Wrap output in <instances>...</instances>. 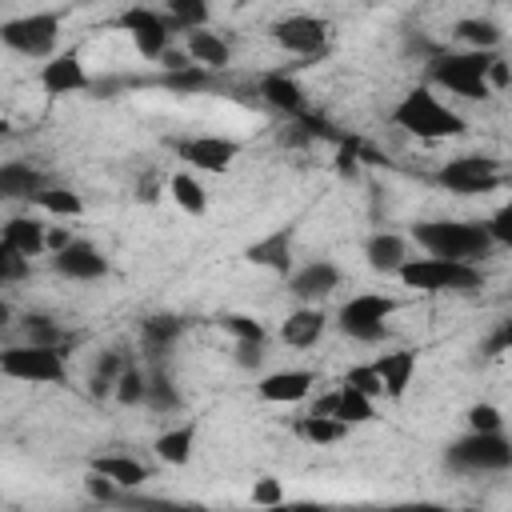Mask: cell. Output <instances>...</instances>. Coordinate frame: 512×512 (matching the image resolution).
Instances as JSON below:
<instances>
[{
    "mask_svg": "<svg viewBox=\"0 0 512 512\" xmlns=\"http://www.w3.org/2000/svg\"><path fill=\"white\" fill-rule=\"evenodd\" d=\"M164 16L172 20V28L176 32H200V28H208V20H212V8L204 4V0H168V8H164Z\"/></svg>",
    "mask_w": 512,
    "mask_h": 512,
    "instance_id": "32",
    "label": "cell"
},
{
    "mask_svg": "<svg viewBox=\"0 0 512 512\" xmlns=\"http://www.w3.org/2000/svg\"><path fill=\"white\" fill-rule=\"evenodd\" d=\"M272 40L292 52V56H316L324 52L328 44V24L320 16H308V12H292V16H280L272 24Z\"/></svg>",
    "mask_w": 512,
    "mask_h": 512,
    "instance_id": "12",
    "label": "cell"
},
{
    "mask_svg": "<svg viewBox=\"0 0 512 512\" xmlns=\"http://www.w3.org/2000/svg\"><path fill=\"white\" fill-rule=\"evenodd\" d=\"M392 124L404 128L408 136H420V140H448V136H464L468 124L460 112H452L448 104H440L432 96V88H412L400 96V104L392 108Z\"/></svg>",
    "mask_w": 512,
    "mask_h": 512,
    "instance_id": "2",
    "label": "cell"
},
{
    "mask_svg": "<svg viewBox=\"0 0 512 512\" xmlns=\"http://www.w3.org/2000/svg\"><path fill=\"white\" fill-rule=\"evenodd\" d=\"M124 368H128V356H124L120 348L100 352V360H96V368H92V384H88V392H92L96 400H100V396H108V392H116V384H120Z\"/></svg>",
    "mask_w": 512,
    "mask_h": 512,
    "instance_id": "30",
    "label": "cell"
},
{
    "mask_svg": "<svg viewBox=\"0 0 512 512\" xmlns=\"http://www.w3.org/2000/svg\"><path fill=\"white\" fill-rule=\"evenodd\" d=\"M112 488H116L112 480H104V476H96V472L88 476V492H92V496H100V500H108V496H112Z\"/></svg>",
    "mask_w": 512,
    "mask_h": 512,
    "instance_id": "49",
    "label": "cell"
},
{
    "mask_svg": "<svg viewBox=\"0 0 512 512\" xmlns=\"http://www.w3.org/2000/svg\"><path fill=\"white\" fill-rule=\"evenodd\" d=\"M0 244L16 248V252L28 256V260H32V256H44V252H48V224L36 220V216H12V220L4 224Z\"/></svg>",
    "mask_w": 512,
    "mask_h": 512,
    "instance_id": "21",
    "label": "cell"
},
{
    "mask_svg": "<svg viewBox=\"0 0 512 512\" xmlns=\"http://www.w3.org/2000/svg\"><path fill=\"white\" fill-rule=\"evenodd\" d=\"M336 420H344L348 428H352V424H368V420H376V400H368V396H360V392H352V388L340 384Z\"/></svg>",
    "mask_w": 512,
    "mask_h": 512,
    "instance_id": "35",
    "label": "cell"
},
{
    "mask_svg": "<svg viewBox=\"0 0 512 512\" xmlns=\"http://www.w3.org/2000/svg\"><path fill=\"white\" fill-rule=\"evenodd\" d=\"M220 328H224L236 344H264V340H268L264 324H260L256 316H244V312H228V316H220Z\"/></svg>",
    "mask_w": 512,
    "mask_h": 512,
    "instance_id": "36",
    "label": "cell"
},
{
    "mask_svg": "<svg viewBox=\"0 0 512 512\" xmlns=\"http://www.w3.org/2000/svg\"><path fill=\"white\" fill-rule=\"evenodd\" d=\"M236 364L240 368H260L264 364V344H236Z\"/></svg>",
    "mask_w": 512,
    "mask_h": 512,
    "instance_id": "46",
    "label": "cell"
},
{
    "mask_svg": "<svg viewBox=\"0 0 512 512\" xmlns=\"http://www.w3.org/2000/svg\"><path fill=\"white\" fill-rule=\"evenodd\" d=\"M144 404H152L156 412H176L180 408V392H176V384H172V376L164 368L148 372V400Z\"/></svg>",
    "mask_w": 512,
    "mask_h": 512,
    "instance_id": "37",
    "label": "cell"
},
{
    "mask_svg": "<svg viewBox=\"0 0 512 512\" xmlns=\"http://www.w3.org/2000/svg\"><path fill=\"white\" fill-rule=\"evenodd\" d=\"M120 28L132 36V44H136V52H140L144 60H164V52L172 48V32H176L164 12L144 8V4L124 8V12H120Z\"/></svg>",
    "mask_w": 512,
    "mask_h": 512,
    "instance_id": "10",
    "label": "cell"
},
{
    "mask_svg": "<svg viewBox=\"0 0 512 512\" xmlns=\"http://www.w3.org/2000/svg\"><path fill=\"white\" fill-rule=\"evenodd\" d=\"M392 512H448V508H436V504H408V508H392Z\"/></svg>",
    "mask_w": 512,
    "mask_h": 512,
    "instance_id": "51",
    "label": "cell"
},
{
    "mask_svg": "<svg viewBox=\"0 0 512 512\" xmlns=\"http://www.w3.org/2000/svg\"><path fill=\"white\" fill-rule=\"evenodd\" d=\"M448 464L460 472H508L512 440L504 432H464L448 444Z\"/></svg>",
    "mask_w": 512,
    "mask_h": 512,
    "instance_id": "8",
    "label": "cell"
},
{
    "mask_svg": "<svg viewBox=\"0 0 512 512\" xmlns=\"http://www.w3.org/2000/svg\"><path fill=\"white\" fill-rule=\"evenodd\" d=\"M184 52L192 56V64H200V68H208V72L228 68V60H232V48L224 44V36H216V32H208V28L188 32V36H184Z\"/></svg>",
    "mask_w": 512,
    "mask_h": 512,
    "instance_id": "25",
    "label": "cell"
},
{
    "mask_svg": "<svg viewBox=\"0 0 512 512\" xmlns=\"http://www.w3.org/2000/svg\"><path fill=\"white\" fill-rule=\"evenodd\" d=\"M364 260H368V268L380 272V276H400V268L412 260V256H408V240L396 236V232H372V236L364 240Z\"/></svg>",
    "mask_w": 512,
    "mask_h": 512,
    "instance_id": "20",
    "label": "cell"
},
{
    "mask_svg": "<svg viewBox=\"0 0 512 512\" xmlns=\"http://www.w3.org/2000/svg\"><path fill=\"white\" fill-rule=\"evenodd\" d=\"M168 192H172V200H176L180 212H188V216H204L208 212V192L196 180V172H176L168 180Z\"/></svg>",
    "mask_w": 512,
    "mask_h": 512,
    "instance_id": "29",
    "label": "cell"
},
{
    "mask_svg": "<svg viewBox=\"0 0 512 512\" xmlns=\"http://www.w3.org/2000/svg\"><path fill=\"white\" fill-rule=\"evenodd\" d=\"M336 404H340V388H336V392H328V396H320L308 412H312V416H332V420H336Z\"/></svg>",
    "mask_w": 512,
    "mask_h": 512,
    "instance_id": "48",
    "label": "cell"
},
{
    "mask_svg": "<svg viewBox=\"0 0 512 512\" xmlns=\"http://www.w3.org/2000/svg\"><path fill=\"white\" fill-rule=\"evenodd\" d=\"M28 272H32V260H28V256H20L16 248L0 244V280H4V284H12V280H24Z\"/></svg>",
    "mask_w": 512,
    "mask_h": 512,
    "instance_id": "42",
    "label": "cell"
},
{
    "mask_svg": "<svg viewBox=\"0 0 512 512\" xmlns=\"http://www.w3.org/2000/svg\"><path fill=\"white\" fill-rule=\"evenodd\" d=\"M344 388H352V392H360V396H368V400H380V396H384V380H380L376 364H352V368L344 372Z\"/></svg>",
    "mask_w": 512,
    "mask_h": 512,
    "instance_id": "39",
    "label": "cell"
},
{
    "mask_svg": "<svg viewBox=\"0 0 512 512\" xmlns=\"http://www.w3.org/2000/svg\"><path fill=\"white\" fill-rule=\"evenodd\" d=\"M20 328H24L28 344H36V348H68V332L44 312H28Z\"/></svg>",
    "mask_w": 512,
    "mask_h": 512,
    "instance_id": "33",
    "label": "cell"
},
{
    "mask_svg": "<svg viewBox=\"0 0 512 512\" xmlns=\"http://www.w3.org/2000/svg\"><path fill=\"white\" fill-rule=\"evenodd\" d=\"M256 512H324V508L308 504V500H296V504H276V508H256Z\"/></svg>",
    "mask_w": 512,
    "mask_h": 512,
    "instance_id": "50",
    "label": "cell"
},
{
    "mask_svg": "<svg viewBox=\"0 0 512 512\" xmlns=\"http://www.w3.org/2000/svg\"><path fill=\"white\" fill-rule=\"evenodd\" d=\"M372 364H376V372H380V380H384V396H388V400H400V396L408 392L412 376H416V352H412V348H396V352L376 356Z\"/></svg>",
    "mask_w": 512,
    "mask_h": 512,
    "instance_id": "22",
    "label": "cell"
},
{
    "mask_svg": "<svg viewBox=\"0 0 512 512\" xmlns=\"http://www.w3.org/2000/svg\"><path fill=\"white\" fill-rule=\"evenodd\" d=\"M48 188H52L48 176H44L40 168L24 164V160H8V164L0 168V196H4V200H32V204H36Z\"/></svg>",
    "mask_w": 512,
    "mask_h": 512,
    "instance_id": "19",
    "label": "cell"
},
{
    "mask_svg": "<svg viewBox=\"0 0 512 512\" xmlns=\"http://www.w3.org/2000/svg\"><path fill=\"white\" fill-rule=\"evenodd\" d=\"M164 84L180 88V92H200V88H208V68L192 64V68H180V72H164Z\"/></svg>",
    "mask_w": 512,
    "mask_h": 512,
    "instance_id": "41",
    "label": "cell"
},
{
    "mask_svg": "<svg viewBox=\"0 0 512 512\" xmlns=\"http://www.w3.org/2000/svg\"><path fill=\"white\" fill-rule=\"evenodd\" d=\"M68 348H36V344H12L0 352V372L24 384H60L68 376Z\"/></svg>",
    "mask_w": 512,
    "mask_h": 512,
    "instance_id": "7",
    "label": "cell"
},
{
    "mask_svg": "<svg viewBox=\"0 0 512 512\" xmlns=\"http://www.w3.org/2000/svg\"><path fill=\"white\" fill-rule=\"evenodd\" d=\"M400 284L416 292H472L484 284V272L476 264H452L432 256H412L400 268Z\"/></svg>",
    "mask_w": 512,
    "mask_h": 512,
    "instance_id": "4",
    "label": "cell"
},
{
    "mask_svg": "<svg viewBox=\"0 0 512 512\" xmlns=\"http://www.w3.org/2000/svg\"><path fill=\"white\" fill-rule=\"evenodd\" d=\"M168 148L192 168V172H228L240 156V140L232 136H176Z\"/></svg>",
    "mask_w": 512,
    "mask_h": 512,
    "instance_id": "11",
    "label": "cell"
},
{
    "mask_svg": "<svg viewBox=\"0 0 512 512\" xmlns=\"http://www.w3.org/2000/svg\"><path fill=\"white\" fill-rule=\"evenodd\" d=\"M440 188H448V192H456V196H484V192H496L500 184H504V176H500V164L492 160V156H456V160H448L444 168H436V176H432Z\"/></svg>",
    "mask_w": 512,
    "mask_h": 512,
    "instance_id": "9",
    "label": "cell"
},
{
    "mask_svg": "<svg viewBox=\"0 0 512 512\" xmlns=\"http://www.w3.org/2000/svg\"><path fill=\"white\" fill-rule=\"evenodd\" d=\"M92 472L112 480L116 488H140L148 480V468L136 460V456H124V452H104V456H92Z\"/></svg>",
    "mask_w": 512,
    "mask_h": 512,
    "instance_id": "24",
    "label": "cell"
},
{
    "mask_svg": "<svg viewBox=\"0 0 512 512\" xmlns=\"http://www.w3.org/2000/svg\"><path fill=\"white\" fill-rule=\"evenodd\" d=\"M292 432L300 436V440H308V444H336V440H344L348 436V424L344 420H332V416H300L296 424H292Z\"/></svg>",
    "mask_w": 512,
    "mask_h": 512,
    "instance_id": "31",
    "label": "cell"
},
{
    "mask_svg": "<svg viewBox=\"0 0 512 512\" xmlns=\"http://www.w3.org/2000/svg\"><path fill=\"white\" fill-rule=\"evenodd\" d=\"M260 100H264L268 108L284 112V116H308V96H304L300 80L288 76V72H268V76H260Z\"/></svg>",
    "mask_w": 512,
    "mask_h": 512,
    "instance_id": "18",
    "label": "cell"
},
{
    "mask_svg": "<svg viewBox=\"0 0 512 512\" xmlns=\"http://www.w3.org/2000/svg\"><path fill=\"white\" fill-rule=\"evenodd\" d=\"M316 384V372L308 368H284V372H268L256 380V396L268 400V404H296L312 392Z\"/></svg>",
    "mask_w": 512,
    "mask_h": 512,
    "instance_id": "17",
    "label": "cell"
},
{
    "mask_svg": "<svg viewBox=\"0 0 512 512\" xmlns=\"http://www.w3.org/2000/svg\"><path fill=\"white\" fill-rule=\"evenodd\" d=\"M400 308L396 296L388 292H356L352 300L340 304L336 312V328L348 336V340H360V344H376L384 340L388 332V316Z\"/></svg>",
    "mask_w": 512,
    "mask_h": 512,
    "instance_id": "5",
    "label": "cell"
},
{
    "mask_svg": "<svg viewBox=\"0 0 512 512\" xmlns=\"http://www.w3.org/2000/svg\"><path fill=\"white\" fill-rule=\"evenodd\" d=\"M324 328H328L324 312L312 308V304H300V308L288 312V320L280 324V340H284L288 348H312V344L324 336Z\"/></svg>",
    "mask_w": 512,
    "mask_h": 512,
    "instance_id": "23",
    "label": "cell"
},
{
    "mask_svg": "<svg viewBox=\"0 0 512 512\" xmlns=\"http://www.w3.org/2000/svg\"><path fill=\"white\" fill-rule=\"evenodd\" d=\"M480 352H484V356H504V352H512V316H508V320H500V324L484 336Z\"/></svg>",
    "mask_w": 512,
    "mask_h": 512,
    "instance_id": "45",
    "label": "cell"
},
{
    "mask_svg": "<svg viewBox=\"0 0 512 512\" xmlns=\"http://www.w3.org/2000/svg\"><path fill=\"white\" fill-rule=\"evenodd\" d=\"M36 208L48 212V216H64V220L84 216V200H80V192H72V188H56V184L36 200Z\"/></svg>",
    "mask_w": 512,
    "mask_h": 512,
    "instance_id": "34",
    "label": "cell"
},
{
    "mask_svg": "<svg viewBox=\"0 0 512 512\" xmlns=\"http://www.w3.org/2000/svg\"><path fill=\"white\" fill-rule=\"evenodd\" d=\"M496 64V52H436L428 60V80L448 88L452 96H464V100H488L492 96V84H488V72Z\"/></svg>",
    "mask_w": 512,
    "mask_h": 512,
    "instance_id": "3",
    "label": "cell"
},
{
    "mask_svg": "<svg viewBox=\"0 0 512 512\" xmlns=\"http://www.w3.org/2000/svg\"><path fill=\"white\" fill-rule=\"evenodd\" d=\"M192 448H196V424H176V428H164L156 436V456L164 464H188L192 460Z\"/></svg>",
    "mask_w": 512,
    "mask_h": 512,
    "instance_id": "28",
    "label": "cell"
},
{
    "mask_svg": "<svg viewBox=\"0 0 512 512\" xmlns=\"http://www.w3.org/2000/svg\"><path fill=\"white\" fill-rule=\"evenodd\" d=\"M336 288H340V268L332 260H308L288 276V292L312 308H320V300H328Z\"/></svg>",
    "mask_w": 512,
    "mask_h": 512,
    "instance_id": "13",
    "label": "cell"
},
{
    "mask_svg": "<svg viewBox=\"0 0 512 512\" xmlns=\"http://www.w3.org/2000/svg\"><path fill=\"white\" fill-rule=\"evenodd\" d=\"M180 332H184V316H172V312L144 316V324H140V340H144V348H148L152 356L172 352V344L180 340Z\"/></svg>",
    "mask_w": 512,
    "mask_h": 512,
    "instance_id": "26",
    "label": "cell"
},
{
    "mask_svg": "<svg viewBox=\"0 0 512 512\" xmlns=\"http://www.w3.org/2000/svg\"><path fill=\"white\" fill-rule=\"evenodd\" d=\"M88 84H92V80H88V72H84V64H80L76 52H60V56H52V60L40 68V88H44V96H52V100L72 96V92H84Z\"/></svg>",
    "mask_w": 512,
    "mask_h": 512,
    "instance_id": "15",
    "label": "cell"
},
{
    "mask_svg": "<svg viewBox=\"0 0 512 512\" xmlns=\"http://www.w3.org/2000/svg\"><path fill=\"white\" fill-rule=\"evenodd\" d=\"M52 268L68 280H104L108 276V256L92 240H72L60 256H52Z\"/></svg>",
    "mask_w": 512,
    "mask_h": 512,
    "instance_id": "16",
    "label": "cell"
},
{
    "mask_svg": "<svg viewBox=\"0 0 512 512\" xmlns=\"http://www.w3.org/2000/svg\"><path fill=\"white\" fill-rule=\"evenodd\" d=\"M72 240H76V236H72L64 224H48V252H52V256H60Z\"/></svg>",
    "mask_w": 512,
    "mask_h": 512,
    "instance_id": "47",
    "label": "cell"
},
{
    "mask_svg": "<svg viewBox=\"0 0 512 512\" xmlns=\"http://www.w3.org/2000/svg\"><path fill=\"white\" fill-rule=\"evenodd\" d=\"M464 416H468V432H504V416L496 404H472Z\"/></svg>",
    "mask_w": 512,
    "mask_h": 512,
    "instance_id": "40",
    "label": "cell"
},
{
    "mask_svg": "<svg viewBox=\"0 0 512 512\" xmlns=\"http://www.w3.org/2000/svg\"><path fill=\"white\" fill-rule=\"evenodd\" d=\"M412 240L432 260L476 264V268L492 252V236H488L484 220H420V224H412Z\"/></svg>",
    "mask_w": 512,
    "mask_h": 512,
    "instance_id": "1",
    "label": "cell"
},
{
    "mask_svg": "<svg viewBox=\"0 0 512 512\" xmlns=\"http://www.w3.org/2000/svg\"><path fill=\"white\" fill-rule=\"evenodd\" d=\"M60 12L48 8V12H28V16H16V20H4L0 24V40L20 52V56H32V60H52L56 52V40H60Z\"/></svg>",
    "mask_w": 512,
    "mask_h": 512,
    "instance_id": "6",
    "label": "cell"
},
{
    "mask_svg": "<svg viewBox=\"0 0 512 512\" xmlns=\"http://www.w3.org/2000/svg\"><path fill=\"white\" fill-rule=\"evenodd\" d=\"M112 396L120 404H144L148 400V372L136 360H128V368H124V376H120V384H116Z\"/></svg>",
    "mask_w": 512,
    "mask_h": 512,
    "instance_id": "38",
    "label": "cell"
},
{
    "mask_svg": "<svg viewBox=\"0 0 512 512\" xmlns=\"http://www.w3.org/2000/svg\"><path fill=\"white\" fill-rule=\"evenodd\" d=\"M488 236H492V244H500V248H512V200L508 204H500L488 220Z\"/></svg>",
    "mask_w": 512,
    "mask_h": 512,
    "instance_id": "43",
    "label": "cell"
},
{
    "mask_svg": "<svg viewBox=\"0 0 512 512\" xmlns=\"http://www.w3.org/2000/svg\"><path fill=\"white\" fill-rule=\"evenodd\" d=\"M452 32L468 52H496V44H500V24L488 16H464V20H456Z\"/></svg>",
    "mask_w": 512,
    "mask_h": 512,
    "instance_id": "27",
    "label": "cell"
},
{
    "mask_svg": "<svg viewBox=\"0 0 512 512\" xmlns=\"http://www.w3.org/2000/svg\"><path fill=\"white\" fill-rule=\"evenodd\" d=\"M252 504H256V508H276V504H284L280 480H276V476H260V480L252 484Z\"/></svg>",
    "mask_w": 512,
    "mask_h": 512,
    "instance_id": "44",
    "label": "cell"
},
{
    "mask_svg": "<svg viewBox=\"0 0 512 512\" xmlns=\"http://www.w3.org/2000/svg\"><path fill=\"white\" fill-rule=\"evenodd\" d=\"M292 236H296V228H292V224H280V228H272L268 236L252 240V244L244 248V260L256 264V268H268V272H276V276H292Z\"/></svg>",
    "mask_w": 512,
    "mask_h": 512,
    "instance_id": "14",
    "label": "cell"
}]
</instances>
